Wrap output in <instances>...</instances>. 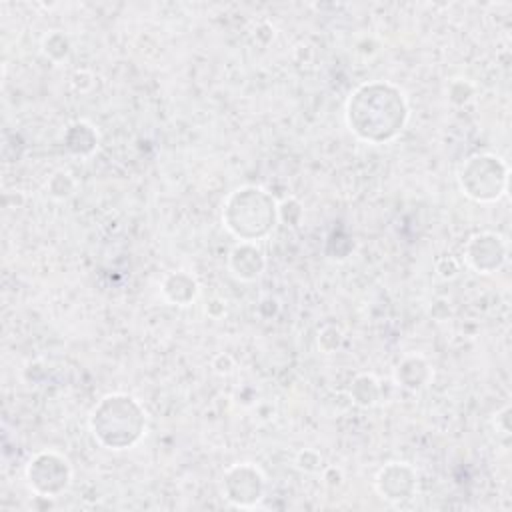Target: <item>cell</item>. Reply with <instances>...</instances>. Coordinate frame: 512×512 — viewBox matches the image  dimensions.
<instances>
[{
	"mask_svg": "<svg viewBox=\"0 0 512 512\" xmlns=\"http://www.w3.org/2000/svg\"><path fill=\"white\" fill-rule=\"evenodd\" d=\"M346 120L358 138L370 144H382L402 132L408 120V106L396 86L368 82L350 94Z\"/></svg>",
	"mask_w": 512,
	"mask_h": 512,
	"instance_id": "obj_1",
	"label": "cell"
},
{
	"mask_svg": "<svg viewBox=\"0 0 512 512\" xmlns=\"http://www.w3.org/2000/svg\"><path fill=\"white\" fill-rule=\"evenodd\" d=\"M90 428L102 446L124 450L140 440L146 428V416L132 396L108 394L92 410Z\"/></svg>",
	"mask_w": 512,
	"mask_h": 512,
	"instance_id": "obj_2",
	"label": "cell"
},
{
	"mask_svg": "<svg viewBox=\"0 0 512 512\" xmlns=\"http://www.w3.org/2000/svg\"><path fill=\"white\" fill-rule=\"evenodd\" d=\"M222 220L226 228L242 242L264 238L276 222L274 198L256 186H244L232 192L224 204Z\"/></svg>",
	"mask_w": 512,
	"mask_h": 512,
	"instance_id": "obj_3",
	"label": "cell"
},
{
	"mask_svg": "<svg viewBox=\"0 0 512 512\" xmlns=\"http://www.w3.org/2000/svg\"><path fill=\"white\" fill-rule=\"evenodd\" d=\"M26 478L36 494L56 498L70 484V466L66 458L56 452H40L30 460Z\"/></svg>",
	"mask_w": 512,
	"mask_h": 512,
	"instance_id": "obj_4",
	"label": "cell"
},
{
	"mask_svg": "<svg viewBox=\"0 0 512 512\" xmlns=\"http://www.w3.org/2000/svg\"><path fill=\"white\" fill-rule=\"evenodd\" d=\"M468 164L478 174H482V180L462 184L464 194L474 198L476 202L498 200L506 190V166L500 162V158L490 156V154H482V156L470 158Z\"/></svg>",
	"mask_w": 512,
	"mask_h": 512,
	"instance_id": "obj_5",
	"label": "cell"
},
{
	"mask_svg": "<svg viewBox=\"0 0 512 512\" xmlns=\"http://www.w3.org/2000/svg\"><path fill=\"white\" fill-rule=\"evenodd\" d=\"M234 468L242 482H238V478L228 470L226 480H224L226 498L236 506H252L254 502H258L262 498L264 478L258 472V468H254L250 464H240Z\"/></svg>",
	"mask_w": 512,
	"mask_h": 512,
	"instance_id": "obj_6",
	"label": "cell"
},
{
	"mask_svg": "<svg viewBox=\"0 0 512 512\" xmlns=\"http://www.w3.org/2000/svg\"><path fill=\"white\" fill-rule=\"evenodd\" d=\"M376 486H378V492L382 494V498L400 502L404 498H410V494L414 490V474L406 464L392 462L380 470V474L376 478Z\"/></svg>",
	"mask_w": 512,
	"mask_h": 512,
	"instance_id": "obj_7",
	"label": "cell"
},
{
	"mask_svg": "<svg viewBox=\"0 0 512 512\" xmlns=\"http://www.w3.org/2000/svg\"><path fill=\"white\" fill-rule=\"evenodd\" d=\"M468 260L474 256H480L476 262H472V266L482 272L488 274L494 268H498L504 262V246H502V238L494 236V234H478L470 240L468 248H466Z\"/></svg>",
	"mask_w": 512,
	"mask_h": 512,
	"instance_id": "obj_8",
	"label": "cell"
},
{
	"mask_svg": "<svg viewBox=\"0 0 512 512\" xmlns=\"http://www.w3.org/2000/svg\"><path fill=\"white\" fill-rule=\"evenodd\" d=\"M230 266L238 278L252 280L262 272L264 258L262 252L256 246H252V242H242L232 250Z\"/></svg>",
	"mask_w": 512,
	"mask_h": 512,
	"instance_id": "obj_9",
	"label": "cell"
},
{
	"mask_svg": "<svg viewBox=\"0 0 512 512\" xmlns=\"http://www.w3.org/2000/svg\"><path fill=\"white\" fill-rule=\"evenodd\" d=\"M168 280H170L174 286H178V294L174 296L172 302L184 306L186 302H190V300L196 296V282H194L190 276H186V274H182V272H176V274H172Z\"/></svg>",
	"mask_w": 512,
	"mask_h": 512,
	"instance_id": "obj_10",
	"label": "cell"
}]
</instances>
